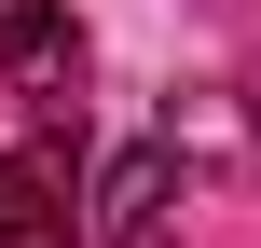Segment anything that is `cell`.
I'll list each match as a JSON object with an SVG mask.
<instances>
[{
	"label": "cell",
	"instance_id": "2",
	"mask_svg": "<svg viewBox=\"0 0 261 248\" xmlns=\"http://www.w3.org/2000/svg\"><path fill=\"white\" fill-rule=\"evenodd\" d=\"M0 83L55 124V110H83V28H69V0H0Z\"/></svg>",
	"mask_w": 261,
	"mask_h": 248
},
{
	"label": "cell",
	"instance_id": "1",
	"mask_svg": "<svg viewBox=\"0 0 261 248\" xmlns=\"http://www.w3.org/2000/svg\"><path fill=\"white\" fill-rule=\"evenodd\" d=\"M179 207H193V166L179 138H124L83 193V248H179Z\"/></svg>",
	"mask_w": 261,
	"mask_h": 248
},
{
	"label": "cell",
	"instance_id": "3",
	"mask_svg": "<svg viewBox=\"0 0 261 248\" xmlns=\"http://www.w3.org/2000/svg\"><path fill=\"white\" fill-rule=\"evenodd\" d=\"M0 248H83V207L41 152H0Z\"/></svg>",
	"mask_w": 261,
	"mask_h": 248
}]
</instances>
